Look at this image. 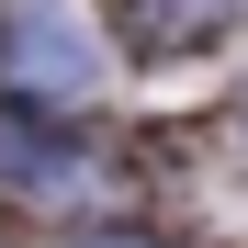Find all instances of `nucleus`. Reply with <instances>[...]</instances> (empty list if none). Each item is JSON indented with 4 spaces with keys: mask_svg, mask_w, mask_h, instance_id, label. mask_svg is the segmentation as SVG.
Masks as SVG:
<instances>
[{
    "mask_svg": "<svg viewBox=\"0 0 248 248\" xmlns=\"http://www.w3.org/2000/svg\"><path fill=\"white\" fill-rule=\"evenodd\" d=\"M12 91H34V102H91L102 91V46H91V23L68 12V0H34V12L12 23Z\"/></svg>",
    "mask_w": 248,
    "mask_h": 248,
    "instance_id": "obj_1",
    "label": "nucleus"
},
{
    "mask_svg": "<svg viewBox=\"0 0 248 248\" xmlns=\"http://www.w3.org/2000/svg\"><path fill=\"white\" fill-rule=\"evenodd\" d=\"M91 248H147V237H91Z\"/></svg>",
    "mask_w": 248,
    "mask_h": 248,
    "instance_id": "obj_2",
    "label": "nucleus"
},
{
    "mask_svg": "<svg viewBox=\"0 0 248 248\" xmlns=\"http://www.w3.org/2000/svg\"><path fill=\"white\" fill-rule=\"evenodd\" d=\"M226 12H248V0H226Z\"/></svg>",
    "mask_w": 248,
    "mask_h": 248,
    "instance_id": "obj_3",
    "label": "nucleus"
}]
</instances>
